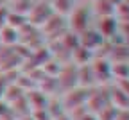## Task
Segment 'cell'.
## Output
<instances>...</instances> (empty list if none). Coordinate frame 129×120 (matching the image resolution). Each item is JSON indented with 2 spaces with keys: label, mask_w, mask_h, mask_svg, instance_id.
I'll return each instance as SVG.
<instances>
[{
  "label": "cell",
  "mask_w": 129,
  "mask_h": 120,
  "mask_svg": "<svg viewBox=\"0 0 129 120\" xmlns=\"http://www.w3.org/2000/svg\"><path fill=\"white\" fill-rule=\"evenodd\" d=\"M91 25V7L88 4L83 6H75L70 13H68V23L67 27L74 32V34H83L86 29H90Z\"/></svg>",
  "instance_id": "obj_1"
},
{
  "label": "cell",
  "mask_w": 129,
  "mask_h": 120,
  "mask_svg": "<svg viewBox=\"0 0 129 120\" xmlns=\"http://www.w3.org/2000/svg\"><path fill=\"white\" fill-rule=\"evenodd\" d=\"M93 88H83V86H75L72 88L70 92H67V95H64V99L61 100L63 108L70 111V109H77V108H83L86 106V100L90 97Z\"/></svg>",
  "instance_id": "obj_2"
},
{
  "label": "cell",
  "mask_w": 129,
  "mask_h": 120,
  "mask_svg": "<svg viewBox=\"0 0 129 120\" xmlns=\"http://www.w3.org/2000/svg\"><path fill=\"white\" fill-rule=\"evenodd\" d=\"M52 14H54V9L50 6V2H36V4H32L30 11L27 13V22H29V25L40 27L50 18Z\"/></svg>",
  "instance_id": "obj_3"
},
{
  "label": "cell",
  "mask_w": 129,
  "mask_h": 120,
  "mask_svg": "<svg viewBox=\"0 0 129 120\" xmlns=\"http://www.w3.org/2000/svg\"><path fill=\"white\" fill-rule=\"evenodd\" d=\"M117 27H118V23H117L115 14L113 16H101L99 22H97V32H99L104 40H109L111 36H115Z\"/></svg>",
  "instance_id": "obj_4"
},
{
  "label": "cell",
  "mask_w": 129,
  "mask_h": 120,
  "mask_svg": "<svg viewBox=\"0 0 129 120\" xmlns=\"http://www.w3.org/2000/svg\"><path fill=\"white\" fill-rule=\"evenodd\" d=\"M18 40H20V31L18 29L9 27V25H4L2 29H0V43H2V45L11 47Z\"/></svg>",
  "instance_id": "obj_5"
},
{
  "label": "cell",
  "mask_w": 129,
  "mask_h": 120,
  "mask_svg": "<svg viewBox=\"0 0 129 120\" xmlns=\"http://www.w3.org/2000/svg\"><path fill=\"white\" fill-rule=\"evenodd\" d=\"M50 6L54 13L61 16H68V13L74 9V0H50Z\"/></svg>",
  "instance_id": "obj_6"
},
{
  "label": "cell",
  "mask_w": 129,
  "mask_h": 120,
  "mask_svg": "<svg viewBox=\"0 0 129 120\" xmlns=\"http://www.w3.org/2000/svg\"><path fill=\"white\" fill-rule=\"evenodd\" d=\"M81 120H99V118H97V115H93V113H90V111L86 109V113L83 115V118H81Z\"/></svg>",
  "instance_id": "obj_7"
},
{
  "label": "cell",
  "mask_w": 129,
  "mask_h": 120,
  "mask_svg": "<svg viewBox=\"0 0 129 120\" xmlns=\"http://www.w3.org/2000/svg\"><path fill=\"white\" fill-rule=\"evenodd\" d=\"M84 2H93V0H84Z\"/></svg>",
  "instance_id": "obj_8"
}]
</instances>
